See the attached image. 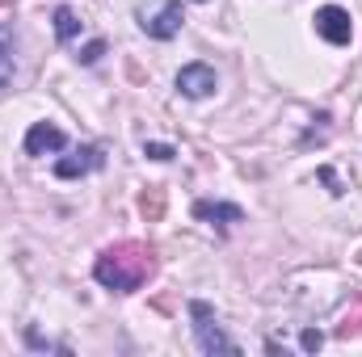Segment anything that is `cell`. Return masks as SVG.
<instances>
[{
    "instance_id": "obj_4",
    "label": "cell",
    "mask_w": 362,
    "mask_h": 357,
    "mask_svg": "<svg viewBox=\"0 0 362 357\" xmlns=\"http://www.w3.org/2000/svg\"><path fill=\"white\" fill-rule=\"evenodd\" d=\"M316 34L325 42H333V47H350L354 21H350V13L341 4H325V8H316Z\"/></svg>"
},
{
    "instance_id": "obj_11",
    "label": "cell",
    "mask_w": 362,
    "mask_h": 357,
    "mask_svg": "<svg viewBox=\"0 0 362 357\" xmlns=\"http://www.w3.org/2000/svg\"><path fill=\"white\" fill-rule=\"evenodd\" d=\"M139 214H144L148 223H156V219L165 214V189H160V185H152V189L139 193Z\"/></svg>"
},
{
    "instance_id": "obj_3",
    "label": "cell",
    "mask_w": 362,
    "mask_h": 357,
    "mask_svg": "<svg viewBox=\"0 0 362 357\" xmlns=\"http://www.w3.org/2000/svg\"><path fill=\"white\" fill-rule=\"evenodd\" d=\"M181 21H185V8H181V0H165V4H144L139 8V25H144V34L148 38H173L181 30Z\"/></svg>"
},
{
    "instance_id": "obj_14",
    "label": "cell",
    "mask_w": 362,
    "mask_h": 357,
    "mask_svg": "<svg viewBox=\"0 0 362 357\" xmlns=\"http://www.w3.org/2000/svg\"><path fill=\"white\" fill-rule=\"evenodd\" d=\"M101 55H105V42H101V38H93V42L81 51V55H76V59H81V63H97Z\"/></svg>"
},
{
    "instance_id": "obj_9",
    "label": "cell",
    "mask_w": 362,
    "mask_h": 357,
    "mask_svg": "<svg viewBox=\"0 0 362 357\" xmlns=\"http://www.w3.org/2000/svg\"><path fill=\"white\" fill-rule=\"evenodd\" d=\"M13 72H17V63H13V30L0 25V89L13 85Z\"/></svg>"
},
{
    "instance_id": "obj_10",
    "label": "cell",
    "mask_w": 362,
    "mask_h": 357,
    "mask_svg": "<svg viewBox=\"0 0 362 357\" xmlns=\"http://www.w3.org/2000/svg\"><path fill=\"white\" fill-rule=\"evenodd\" d=\"M76 34H81V17H76L68 4H59V8H55V38H59V42H72Z\"/></svg>"
},
{
    "instance_id": "obj_2",
    "label": "cell",
    "mask_w": 362,
    "mask_h": 357,
    "mask_svg": "<svg viewBox=\"0 0 362 357\" xmlns=\"http://www.w3.org/2000/svg\"><path fill=\"white\" fill-rule=\"evenodd\" d=\"M189 320H194V337L202 353H236V341L215 324V311L206 303H189Z\"/></svg>"
},
{
    "instance_id": "obj_6",
    "label": "cell",
    "mask_w": 362,
    "mask_h": 357,
    "mask_svg": "<svg viewBox=\"0 0 362 357\" xmlns=\"http://www.w3.org/2000/svg\"><path fill=\"white\" fill-rule=\"evenodd\" d=\"M64 147H68V135L55 122H34L25 135V156H47V152H64Z\"/></svg>"
},
{
    "instance_id": "obj_16",
    "label": "cell",
    "mask_w": 362,
    "mask_h": 357,
    "mask_svg": "<svg viewBox=\"0 0 362 357\" xmlns=\"http://www.w3.org/2000/svg\"><path fill=\"white\" fill-rule=\"evenodd\" d=\"M299 345H303V349H308V353H316V349H320V345H325V337H320V332H316V328H308V332H303V337H299Z\"/></svg>"
},
{
    "instance_id": "obj_12",
    "label": "cell",
    "mask_w": 362,
    "mask_h": 357,
    "mask_svg": "<svg viewBox=\"0 0 362 357\" xmlns=\"http://www.w3.org/2000/svg\"><path fill=\"white\" fill-rule=\"evenodd\" d=\"M337 337H362V294L346 307V315H341V324H337Z\"/></svg>"
},
{
    "instance_id": "obj_17",
    "label": "cell",
    "mask_w": 362,
    "mask_h": 357,
    "mask_svg": "<svg viewBox=\"0 0 362 357\" xmlns=\"http://www.w3.org/2000/svg\"><path fill=\"white\" fill-rule=\"evenodd\" d=\"M320 181H325V185H333V193H346V189L337 185V177H333V169H320Z\"/></svg>"
},
{
    "instance_id": "obj_7",
    "label": "cell",
    "mask_w": 362,
    "mask_h": 357,
    "mask_svg": "<svg viewBox=\"0 0 362 357\" xmlns=\"http://www.w3.org/2000/svg\"><path fill=\"white\" fill-rule=\"evenodd\" d=\"M93 169H101V147H76L72 156L55 160V177L59 181H72V177H85Z\"/></svg>"
},
{
    "instance_id": "obj_8",
    "label": "cell",
    "mask_w": 362,
    "mask_h": 357,
    "mask_svg": "<svg viewBox=\"0 0 362 357\" xmlns=\"http://www.w3.org/2000/svg\"><path fill=\"white\" fill-rule=\"evenodd\" d=\"M194 219H206V223H240L245 210L232 206V202H194Z\"/></svg>"
},
{
    "instance_id": "obj_5",
    "label": "cell",
    "mask_w": 362,
    "mask_h": 357,
    "mask_svg": "<svg viewBox=\"0 0 362 357\" xmlns=\"http://www.w3.org/2000/svg\"><path fill=\"white\" fill-rule=\"evenodd\" d=\"M219 89V76L211 63H185L177 72V92L181 97H211Z\"/></svg>"
},
{
    "instance_id": "obj_15",
    "label": "cell",
    "mask_w": 362,
    "mask_h": 357,
    "mask_svg": "<svg viewBox=\"0 0 362 357\" xmlns=\"http://www.w3.org/2000/svg\"><path fill=\"white\" fill-rule=\"evenodd\" d=\"M144 156H152V160H173L177 152H173L169 143H144Z\"/></svg>"
},
{
    "instance_id": "obj_1",
    "label": "cell",
    "mask_w": 362,
    "mask_h": 357,
    "mask_svg": "<svg viewBox=\"0 0 362 357\" xmlns=\"http://www.w3.org/2000/svg\"><path fill=\"white\" fill-rule=\"evenodd\" d=\"M156 273V248L144 244V240H122V244H110L97 265H93V277L114 290V294H135L148 277Z\"/></svg>"
},
{
    "instance_id": "obj_18",
    "label": "cell",
    "mask_w": 362,
    "mask_h": 357,
    "mask_svg": "<svg viewBox=\"0 0 362 357\" xmlns=\"http://www.w3.org/2000/svg\"><path fill=\"white\" fill-rule=\"evenodd\" d=\"M354 261H358V265H362V248H358V257H354Z\"/></svg>"
},
{
    "instance_id": "obj_13",
    "label": "cell",
    "mask_w": 362,
    "mask_h": 357,
    "mask_svg": "<svg viewBox=\"0 0 362 357\" xmlns=\"http://www.w3.org/2000/svg\"><path fill=\"white\" fill-rule=\"evenodd\" d=\"M25 341H30V349H47V353H68V345H55V341H47V337H38L34 328L25 332Z\"/></svg>"
}]
</instances>
